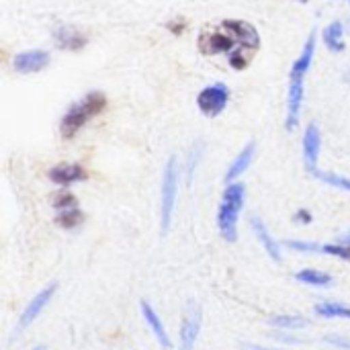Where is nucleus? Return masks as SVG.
I'll list each match as a JSON object with an SVG mask.
<instances>
[{"label":"nucleus","instance_id":"c756f323","mask_svg":"<svg viewBox=\"0 0 350 350\" xmlns=\"http://www.w3.org/2000/svg\"><path fill=\"white\" fill-rule=\"evenodd\" d=\"M244 350H281V349H267V347H258V345H244Z\"/></svg>","mask_w":350,"mask_h":350},{"label":"nucleus","instance_id":"dca6fc26","mask_svg":"<svg viewBox=\"0 0 350 350\" xmlns=\"http://www.w3.org/2000/svg\"><path fill=\"white\" fill-rule=\"evenodd\" d=\"M201 49L205 53H232V47H234V37L230 35H224V33H205L199 41Z\"/></svg>","mask_w":350,"mask_h":350},{"label":"nucleus","instance_id":"cd10ccee","mask_svg":"<svg viewBox=\"0 0 350 350\" xmlns=\"http://www.w3.org/2000/svg\"><path fill=\"white\" fill-rule=\"evenodd\" d=\"M295 221H299V224H312V213L308 211V209H299L297 213H295V217H293Z\"/></svg>","mask_w":350,"mask_h":350},{"label":"nucleus","instance_id":"9d476101","mask_svg":"<svg viewBox=\"0 0 350 350\" xmlns=\"http://www.w3.org/2000/svg\"><path fill=\"white\" fill-rule=\"evenodd\" d=\"M224 27L232 33V37L242 45V47H248V49H256L260 45V35L258 31L246 23V21H226Z\"/></svg>","mask_w":350,"mask_h":350},{"label":"nucleus","instance_id":"4468645a","mask_svg":"<svg viewBox=\"0 0 350 350\" xmlns=\"http://www.w3.org/2000/svg\"><path fill=\"white\" fill-rule=\"evenodd\" d=\"M254 154H256V146H254V144L244 146V150L234 158V162L230 164V168H228V172H226V183H228V185L234 183L236 178H240V176L248 170V166H250L252 160H254Z\"/></svg>","mask_w":350,"mask_h":350},{"label":"nucleus","instance_id":"393cba45","mask_svg":"<svg viewBox=\"0 0 350 350\" xmlns=\"http://www.w3.org/2000/svg\"><path fill=\"white\" fill-rule=\"evenodd\" d=\"M322 254H330V256H336L340 260H349L350 262V246H345V244H326L322 246Z\"/></svg>","mask_w":350,"mask_h":350},{"label":"nucleus","instance_id":"7ed1b4c3","mask_svg":"<svg viewBox=\"0 0 350 350\" xmlns=\"http://www.w3.org/2000/svg\"><path fill=\"white\" fill-rule=\"evenodd\" d=\"M107 107V96L103 92H88L84 98H80L78 103H74L66 115L62 117V123H59V131H62V137L70 139L74 137L92 117H96L103 109Z\"/></svg>","mask_w":350,"mask_h":350},{"label":"nucleus","instance_id":"b1692460","mask_svg":"<svg viewBox=\"0 0 350 350\" xmlns=\"http://www.w3.org/2000/svg\"><path fill=\"white\" fill-rule=\"evenodd\" d=\"M287 248L304 252V254H322V246L316 242H304V240H287L285 242Z\"/></svg>","mask_w":350,"mask_h":350},{"label":"nucleus","instance_id":"c85d7f7f","mask_svg":"<svg viewBox=\"0 0 350 350\" xmlns=\"http://www.w3.org/2000/svg\"><path fill=\"white\" fill-rule=\"evenodd\" d=\"M338 244L350 246V230H349V232H345V234H340V236H338Z\"/></svg>","mask_w":350,"mask_h":350},{"label":"nucleus","instance_id":"5701e85b","mask_svg":"<svg viewBox=\"0 0 350 350\" xmlns=\"http://www.w3.org/2000/svg\"><path fill=\"white\" fill-rule=\"evenodd\" d=\"M51 205L57 209V211H64V209H72V207H78V201L72 193L68 191H59L51 197Z\"/></svg>","mask_w":350,"mask_h":350},{"label":"nucleus","instance_id":"6ab92c4d","mask_svg":"<svg viewBox=\"0 0 350 350\" xmlns=\"http://www.w3.org/2000/svg\"><path fill=\"white\" fill-rule=\"evenodd\" d=\"M295 279L304 285H310V287H328L332 285V275L324 273V271H318V269H304L295 275Z\"/></svg>","mask_w":350,"mask_h":350},{"label":"nucleus","instance_id":"bb28decb","mask_svg":"<svg viewBox=\"0 0 350 350\" xmlns=\"http://www.w3.org/2000/svg\"><path fill=\"white\" fill-rule=\"evenodd\" d=\"M230 64H232L236 70L246 68V59L242 57V53H240V51H232V53H230Z\"/></svg>","mask_w":350,"mask_h":350},{"label":"nucleus","instance_id":"6e6552de","mask_svg":"<svg viewBox=\"0 0 350 350\" xmlns=\"http://www.w3.org/2000/svg\"><path fill=\"white\" fill-rule=\"evenodd\" d=\"M49 64V53L43 49H31V51H21L14 55L12 66L21 74H33L43 70Z\"/></svg>","mask_w":350,"mask_h":350},{"label":"nucleus","instance_id":"a211bd4d","mask_svg":"<svg viewBox=\"0 0 350 350\" xmlns=\"http://www.w3.org/2000/svg\"><path fill=\"white\" fill-rule=\"evenodd\" d=\"M314 312H316V316L328 318V320H332V318L350 320V308L342 301H320V304H316Z\"/></svg>","mask_w":350,"mask_h":350},{"label":"nucleus","instance_id":"f8f14e48","mask_svg":"<svg viewBox=\"0 0 350 350\" xmlns=\"http://www.w3.org/2000/svg\"><path fill=\"white\" fill-rule=\"evenodd\" d=\"M49 180L59 185V187H70L74 183L86 180V170L80 164H55L47 172Z\"/></svg>","mask_w":350,"mask_h":350},{"label":"nucleus","instance_id":"0eeeda50","mask_svg":"<svg viewBox=\"0 0 350 350\" xmlns=\"http://www.w3.org/2000/svg\"><path fill=\"white\" fill-rule=\"evenodd\" d=\"M55 291H57V285L51 283V285H47L45 289H41V291L27 304V308H25V312H23V316H21V322H18V330L27 328L29 324H33V322L39 318V314L47 308V304H49L51 297L55 295Z\"/></svg>","mask_w":350,"mask_h":350},{"label":"nucleus","instance_id":"20e7f679","mask_svg":"<svg viewBox=\"0 0 350 350\" xmlns=\"http://www.w3.org/2000/svg\"><path fill=\"white\" fill-rule=\"evenodd\" d=\"M176 197H178V162L172 156L164 164V172H162V201H160V230H162V236L168 234V230H170L174 207H176Z\"/></svg>","mask_w":350,"mask_h":350},{"label":"nucleus","instance_id":"f257e3e1","mask_svg":"<svg viewBox=\"0 0 350 350\" xmlns=\"http://www.w3.org/2000/svg\"><path fill=\"white\" fill-rule=\"evenodd\" d=\"M314 55H316V33H312L308 37L299 57L291 66L289 94H287V119H285L287 131H293L299 123V113H301V105H304V80H306L308 70L312 68Z\"/></svg>","mask_w":350,"mask_h":350},{"label":"nucleus","instance_id":"f3484780","mask_svg":"<svg viewBox=\"0 0 350 350\" xmlns=\"http://www.w3.org/2000/svg\"><path fill=\"white\" fill-rule=\"evenodd\" d=\"M342 33H345V27H342L340 21H334V23H330V25L324 29V43H326V47H328L330 51H334V53L345 51L347 43H345V39H342Z\"/></svg>","mask_w":350,"mask_h":350},{"label":"nucleus","instance_id":"39448f33","mask_svg":"<svg viewBox=\"0 0 350 350\" xmlns=\"http://www.w3.org/2000/svg\"><path fill=\"white\" fill-rule=\"evenodd\" d=\"M228 100H230V90L226 84L205 86L197 96V105H199L201 113L207 117H217L228 107Z\"/></svg>","mask_w":350,"mask_h":350},{"label":"nucleus","instance_id":"473e14b6","mask_svg":"<svg viewBox=\"0 0 350 350\" xmlns=\"http://www.w3.org/2000/svg\"><path fill=\"white\" fill-rule=\"evenodd\" d=\"M349 2H350V0H349Z\"/></svg>","mask_w":350,"mask_h":350},{"label":"nucleus","instance_id":"ddd939ff","mask_svg":"<svg viewBox=\"0 0 350 350\" xmlns=\"http://www.w3.org/2000/svg\"><path fill=\"white\" fill-rule=\"evenodd\" d=\"M250 228H252V232L256 234V238H258V242L262 244V248L267 250V254H269L275 262H281V260H283V256H281V246H279V242L271 236V232L267 230V226L262 224V219L250 217Z\"/></svg>","mask_w":350,"mask_h":350},{"label":"nucleus","instance_id":"7c9ffc66","mask_svg":"<svg viewBox=\"0 0 350 350\" xmlns=\"http://www.w3.org/2000/svg\"><path fill=\"white\" fill-rule=\"evenodd\" d=\"M33 350H45V349H43V347H35V349H33Z\"/></svg>","mask_w":350,"mask_h":350},{"label":"nucleus","instance_id":"aec40b11","mask_svg":"<svg viewBox=\"0 0 350 350\" xmlns=\"http://www.w3.org/2000/svg\"><path fill=\"white\" fill-rule=\"evenodd\" d=\"M82 221H84V213H82L78 207L64 209V211H59L57 217H55V224H57L59 228H64V230H74V228H78Z\"/></svg>","mask_w":350,"mask_h":350},{"label":"nucleus","instance_id":"9b49d317","mask_svg":"<svg viewBox=\"0 0 350 350\" xmlns=\"http://www.w3.org/2000/svg\"><path fill=\"white\" fill-rule=\"evenodd\" d=\"M320 146H322V135L316 125H310L304 135V162L306 168L314 174L318 172V158H320Z\"/></svg>","mask_w":350,"mask_h":350},{"label":"nucleus","instance_id":"4be33fe9","mask_svg":"<svg viewBox=\"0 0 350 350\" xmlns=\"http://www.w3.org/2000/svg\"><path fill=\"white\" fill-rule=\"evenodd\" d=\"M314 176H318L322 183H326V185H330L334 189L350 193V178H347V176H340V174H334V172H322V170L314 172Z\"/></svg>","mask_w":350,"mask_h":350},{"label":"nucleus","instance_id":"f03ea898","mask_svg":"<svg viewBox=\"0 0 350 350\" xmlns=\"http://www.w3.org/2000/svg\"><path fill=\"white\" fill-rule=\"evenodd\" d=\"M246 203V187L242 183H230L224 191L219 211H217V228L224 240H238V217Z\"/></svg>","mask_w":350,"mask_h":350},{"label":"nucleus","instance_id":"412c9836","mask_svg":"<svg viewBox=\"0 0 350 350\" xmlns=\"http://www.w3.org/2000/svg\"><path fill=\"white\" fill-rule=\"evenodd\" d=\"M271 324L275 328H285V330H301L310 326V320L301 318V316H275L271 320Z\"/></svg>","mask_w":350,"mask_h":350},{"label":"nucleus","instance_id":"423d86ee","mask_svg":"<svg viewBox=\"0 0 350 350\" xmlns=\"http://www.w3.org/2000/svg\"><path fill=\"white\" fill-rule=\"evenodd\" d=\"M201 332V306L191 301L185 310L183 322H180V345L178 350H193L197 345Z\"/></svg>","mask_w":350,"mask_h":350},{"label":"nucleus","instance_id":"2f4dec72","mask_svg":"<svg viewBox=\"0 0 350 350\" xmlns=\"http://www.w3.org/2000/svg\"><path fill=\"white\" fill-rule=\"evenodd\" d=\"M299 2H308V0H299Z\"/></svg>","mask_w":350,"mask_h":350},{"label":"nucleus","instance_id":"a878e982","mask_svg":"<svg viewBox=\"0 0 350 350\" xmlns=\"http://www.w3.org/2000/svg\"><path fill=\"white\" fill-rule=\"evenodd\" d=\"M324 342L338 347V349H350V338L349 336H340V334H328V336H324Z\"/></svg>","mask_w":350,"mask_h":350},{"label":"nucleus","instance_id":"1a4fd4ad","mask_svg":"<svg viewBox=\"0 0 350 350\" xmlns=\"http://www.w3.org/2000/svg\"><path fill=\"white\" fill-rule=\"evenodd\" d=\"M139 310H142V316H144L146 324L150 326L152 334L156 336L158 345L164 350L172 349V342H170V338H168V332H166V328H164V322L160 320V316L156 314V310L152 308V304L146 301V299H142V301H139Z\"/></svg>","mask_w":350,"mask_h":350},{"label":"nucleus","instance_id":"2eb2a0df","mask_svg":"<svg viewBox=\"0 0 350 350\" xmlns=\"http://www.w3.org/2000/svg\"><path fill=\"white\" fill-rule=\"evenodd\" d=\"M53 39L57 43V47L62 49H70V51H78L86 45V35L80 33L78 29L72 27H59L53 33Z\"/></svg>","mask_w":350,"mask_h":350}]
</instances>
